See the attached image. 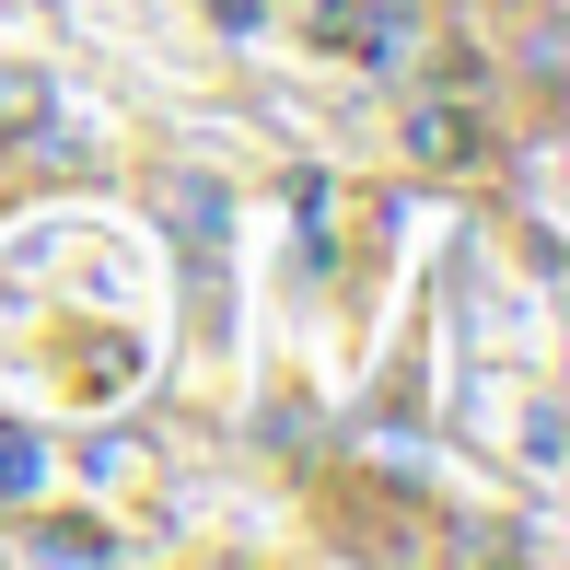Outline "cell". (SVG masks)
<instances>
[{
	"label": "cell",
	"mask_w": 570,
	"mask_h": 570,
	"mask_svg": "<svg viewBox=\"0 0 570 570\" xmlns=\"http://www.w3.org/2000/svg\"><path fill=\"white\" fill-rule=\"evenodd\" d=\"M23 559H117V535H106V524H36V535H23Z\"/></svg>",
	"instance_id": "3957f363"
},
{
	"label": "cell",
	"mask_w": 570,
	"mask_h": 570,
	"mask_svg": "<svg viewBox=\"0 0 570 570\" xmlns=\"http://www.w3.org/2000/svg\"><path fill=\"white\" fill-rule=\"evenodd\" d=\"M361 59H373V70H407V59H420V12H407V0H384V12L361 23Z\"/></svg>",
	"instance_id": "7a4b0ae2"
},
{
	"label": "cell",
	"mask_w": 570,
	"mask_h": 570,
	"mask_svg": "<svg viewBox=\"0 0 570 570\" xmlns=\"http://www.w3.org/2000/svg\"><path fill=\"white\" fill-rule=\"evenodd\" d=\"M47 117V82H23V70H0V128H36Z\"/></svg>",
	"instance_id": "5b68a950"
},
{
	"label": "cell",
	"mask_w": 570,
	"mask_h": 570,
	"mask_svg": "<svg viewBox=\"0 0 570 570\" xmlns=\"http://www.w3.org/2000/svg\"><path fill=\"white\" fill-rule=\"evenodd\" d=\"M47 478V443H36V431H0V489H12V501H23V489H36Z\"/></svg>",
	"instance_id": "277c9868"
},
{
	"label": "cell",
	"mask_w": 570,
	"mask_h": 570,
	"mask_svg": "<svg viewBox=\"0 0 570 570\" xmlns=\"http://www.w3.org/2000/svg\"><path fill=\"white\" fill-rule=\"evenodd\" d=\"M407 151H420V164H443V175H454V164H478L489 140H478V117H465V106H420V117H407Z\"/></svg>",
	"instance_id": "6da1fadb"
}]
</instances>
